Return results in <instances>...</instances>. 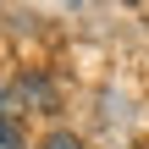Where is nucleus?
Returning <instances> with one entry per match:
<instances>
[{"mask_svg":"<svg viewBox=\"0 0 149 149\" xmlns=\"http://www.w3.org/2000/svg\"><path fill=\"white\" fill-rule=\"evenodd\" d=\"M0 144H11V149L22 144V133H17V122H11V116H0Z\"/></svg>","mask_w":149,"mask_h":149,"instance_id":"obj_3","label":"nucleus"},{"mask_svg":"<svg viewBox=\"0 0 149 149\" xmlns=\"http://www.w3.org/2000/svg\"><path fill=\"white\" fill-rule=\"evenodd\" d=\"M44 149H83V138H77V133H50Z\"/></svg>","mask_w":149,"mask_h":149,"instance_id":"obj_2","label":"nucleus"},{"mask_svg":"<svg viewBox=\"0 0 149 149\" xmlns=\"http://www.w3.org/2000/svg\"><path fill=\"white\" fill-rule=\"evenodd\" d=\"M17 100H22V105H39V111H55V88H50L44 77H33V72L17 77Z\"/></svg>","mask_w":149,"mask_h":149,"instance_id":"obj_1","label":"nucleus"}]
</instances>
